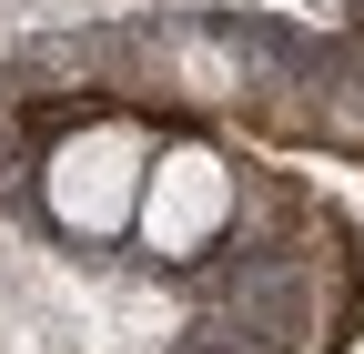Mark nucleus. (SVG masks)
<instances>
[{
	"instance_id": "2",
	"label": "nucleus",
	"mask_w": 364,
	"mask_h": 354,
	"mask_svg": "<svg viewBox=\"0 0 364 354\" xmlns=\"http://www.w3.org/2000/svg\"><path fill=\"white\" fill-rule=\"evenodd\" d=\"M233 203H243L233 152H223L213 132H182V142H162V152H152V172H142L132 243H142L162 274H182V263H203L223 233H233Z\"/></svg>"
},
{
	"instance_id": "1",
	"label": "nucleus",
	"mask_w": 364,
	"mask_h": 354,
	"mask_svg": "<svg viewBox=\"0 0 364 354\" xmlns=\"http://www.w3.org/2000/svg\"><path fill=\"white\" fill-rule=\"evenodd\" d=\"M152 122L142 112H91L41 152V213L71 243H122L142 213V172H152Z\"/></svg>"
}]
</instances>
